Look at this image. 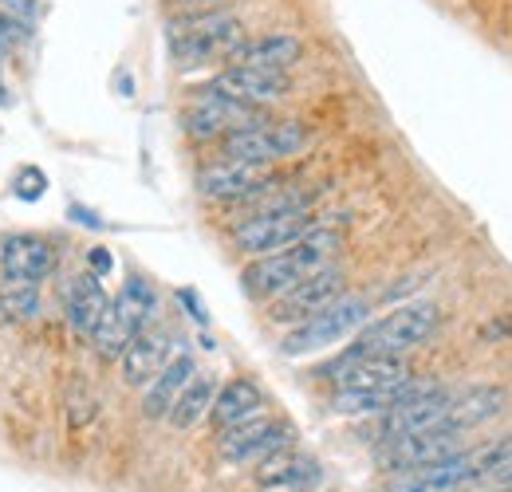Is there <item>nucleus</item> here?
<instances>
[{
	"label": "nucleus",
	"instance_id": "7",
	"mask_svg": "<svg viewBox=\"0 0 512 492\" xmlns=\"http://www.w3.org/2000/svg\"><path fill=\"white\" fill-rule=\"evenodd\" d=\"M316 213L312 205H292V209H256L249 213L237 229H233V245L245 256H268L280 248L296 245L300 237H308L316 229Z\"/></svg>",
	"mask_w": 512,
	"mask_h": 492
},
{
	"label": "nucleus",
	"instance_id": "27",
	"mask_svg": "<svg viewBox=\"0 0 512 492\" xmlns=\"http://www.w3.org/2000/svg\"><path fill=\"white\" fill-rule=\"evenodd\" d=\"M0 315L8 319H36L40 315V284L0 276Z\"/></svg>",
	"mask_w": 512,
	"mask_h": 492
},
{
	"label": "nucleus",
	"instance_id": "34",
	"mask_svg": "<svg viewBox=\"0 0 512 492\" xmlns=\"http://www.w3.org/2000/svg\"><path fill=\"white\" fill-rule=\"evenodd\" d=\"M0 99H4V91H0Z\"/></svg>",
	"mask_w": 512,
	"mask_h": 492
},
{
	"label": "nucleus",
	"instance_id": "1",
	"mask_svg": "<svg viewBox=\"0 0 512 492\" xmlns=\"http://www.w3.org/2000/svg\"><path fill=\"white\" fill-rule=\"evenodd\" d=\"M339 252H343V233L339 229H327V225H316L296 245L280 248V252H268V256H253L245 264V272H241V284H245V292L253 300H276L288 288H296L300 280H308L320 268L335 264Z\"/></svg>",
	"mask_w": 512,
	"mask_h": 492
},
{
	"label": "nucleus",
	"instance_id": "11",
	"mask_svg": "<svg viewBox=\"0 0 512 492\" xmlns=\"http://www.w3.org/2000/svg\"><path fill=\"white\" fill-rule=\"evenodd\" d=\"M276 185L272 178V166H260V162H241V158H217L209 166H201L197 174V193L205 201H245L260 189Z\"/></svg>",
	"mask_w": 512,
	"mask_h": 492
},
{
	"label": "nucleus",
	"instance_id": "12",
	"mask_svg": "<svg viewBox=\"0 0 512 492\" xmlns=\"http://www.w3.org/2000/svg\"><path fill=\"white\" fill-rule=\"evenodd\" d=\"M323 374L335 382V390H383L414 382L406 355H343L331 367H323Z\"/></svg>",
	"mask_w": 512,
	"mask_h": 492
},
{
	"label": "nucleus",
	"instance_id": "21",
	"mask_svg": "<svg viewBox=\"0 0 512 492\" xmlns=\"http://www.w3.org/2000/svg\"><path fill=\"white\" fill-rule=\"evenodd\" d=\"M107 292H103V280L95 276V272H79V276H71L64 288V315H67V327L75 331V335H87L91 339V331H95V323H99V315L107 311Z\"/></svg>",
	"mask_w": 512,
	"mask_h": 492
},
{
	"label": "nucleus",
	"instance_id": "15",
	"mask_svg": "<svg viewBox=\"0 0 512 492\" xmlns=\"http://www.w3.org/2000/svg\"><path fill=\"white\" fill-rule=\"evenodd\" d=\"M457 449H461V433L457 430L410 433V437L383 441V465L390 473H398V469H418V465L446 461L449 453H457Z\"/></svg>",
	"mask_w": 512,
	"mask_h": 492
},
{
	"label": "nucleus",
	"instance_id": "23",
	"mask_svg": "<svg viewBox=\"0 0 512 492\" xmlns=\"http://www.w3.org/2000/svg\"><path fill=\"white\" fill-rule=\"evenodd\" d=\"M256 414H264V390L253 378H229L213 398L209 422H213V430H229V426L256 418Z\"/></svg>",
	"mask_w": 512,
	"mask_h": 492
},
{
	"label": "nucleus",
	"instance_id": "20",
	"mask_svg": "<svg viewBox=\"0 0 512 492\" xmlns=\"http://www.w3.org/2000/svg\"><path fill=\"white\" fill-rule=\"evenodd\" d=\"M505 406H509V390L505 386H465V390H453L446 430H457V433L477 430V426L501 418Z\"/></svg>",
	"mask_w": 512,
	"mask_h": 492
},
{
	"label": "nucleus",
	"instance_id": "2",
	"mask_svg": "<svg viewBox=\"0 0 512 492\" xmlns=\"http://www.w3.org/2000/svg\"><path fill=\"white\" fill-rule=\"evenodd\" d=\"M512 457V437H497L473 449H457L446 461L418 465V469H398L390 477L386 492H453L477 481H493V473Z\"/></svg>",
	"mask_w": 512,
	"mask_h": 492
},
{
	"label": "nucleus",
	"instance_id": "8",
	"mask_svg": "<svg viewBox=\"0 0 512 492\" xmlns=\"http://www.w3.org/2000/svg\"><path fill=\"white\" fill-rule=\"evenodd\" d=\"M256 119H264L260 107L237 103L225 91L205 83V87L190 91V103L182 111V130L190 134L193 142H221L229 130H241V126L256 123Z\"/></svg>",
	"mask_w": 512,
	"mask_h": 492
},
{
	"label": "nucleus",
	"instance_id": "16",
	"mask_svg": "<svg viewBox=\"0 0 512 492\" xmlns=\"http://www.w3.org/2000/svg\"><path fill=\"white\" fill-rule=\"evenodd\" d=\"M56 272V248L36 233H12L0 241V276L44 284Z\"/></svg>",
	"mask_w": 512,
	"mask_h": 492
},
{
	"label": "nucleus",
	"instance_id": "9",
	"mask_svg": "<svg viewBox=\"0 0 512 492\" xmlns=\"http://www.w3.org/2000/svg\"><path fill=\"white\" fill-rule=\"evenodd\" d=\"M292 441H296V430L288 422L256 414V418H245L229 430H217V453L233 465H260L264 457L288 449Z\"/></svg>",
	"mask_w": 512,
	"mask_h": 492
},
{
	"label": "nucleus",
	"instance_id": "32",
	"mask_svg": "<svg viewBox=\"0 0 512 492\" xmlns=\"http://www.w3.org/2000/svg\"><path fill=\"white\" fill-rule=\"evenodd\" d=\"M493 485H512V457L497 469V473H493Z\"/></svg>",
	"mask_w": 512,
	"mask_h": 492
},
{
	"label": "nucleus",
	"instance_id": "25",
	"mask_svg": "<svg viewBox=\"0 0 512 492\" xmlns=\"http://www.w3.org/2000/svg\"><path fill=\"white\" fill-rule=\"evenodd\" d=\"M111 308L119 311V319L127 323L134 335H142V331L150 327L154 311H158V292H154V284H150V280L130 276L127 284L119 288V296L111 300Z\"/></svg>",
	"mask_w": 512,
	"mask_h": 492
},
{
	"label": "nucleus",
	"instance_id": "24",
	"mask_svg": "<svg viewBox=\"0 0 512 492\" xmlns=\"http://www.w3.org/2000/svg\"><path fill=\"white\" fill-rule=\"evenodd\" d=\"M422 382H402V386H383V390H335L331 398V414L339 418H371V414H386L398 402H406L410 394H418Z\"/></svg>",
	"mask_w": 512,
	"mask_h": 492
},
{
	"label": "nucleus",
	"instance_id": "35",
	"mask_svg": "<svg viewBox=\"0 0 512 492\" xmlns=\"http://www.w3.org/2000/svg\"><path fill=\"white\" fill-rule=\"evenodd\" d=\"M0 56H4V52H0Z\"/></svg>",
	"mask_w": 512,
	"mask_h": 492
},
{
	"label": "nucleus",
	"instance_id": "14",
	"mask_svg": "<svg viewBox=\"0 0 512 492\" xmlns=\"http://www.w3.org/2000/svg\"><path fill=\"white\" fill-rule=\"evenodd\" d=\"M209 87H217V91H225L229 99H237V103H249V107H272V103H280L288 91H292V79H288V71H260V67H225V71H217L213 79H209Z\"/></svg>",
	"mask_w": 512,
	"mask_h": 492
},
{
	"label": "nucleus",
	"instance_id": "4",
	"mask_svg": "<svg viewBox=\"0 0 512 492\" xmlns=\"http://www.w3.org/2000/svg\"><path fill=\"white\" fill-rule=\"evenodd\" d=\"M438 323L442 311L434 304H402L375 323H363L347 355H410L438 331Z\"/></svg>",
	"mask_w": 512,
	"mask_h": 492
},
{
	"label": "nucleus",
	"instance_id": "3",
	"mask_svg": "<svg viewBox=\"0 0 512 492\" xmlns=\"http://www.w3.org/2000/svg\"><path fill=\"white\" fill-rule=\"evenodd\" d=\"M241 40H245V24L225 8L182 12L178 20H170V60L182 71L205 67V63H229Z\"/></svg>",
	"mask_w": 512,
	"mask_h": 492
},
{
	"label": "nucleus",
	"instance_id": "22",
	"mask_svg": "<svg viewBox=\"0 0 512 492\" xmlns=\"http://www.w3.org/2000/svg\"><path fill=\"white\" fill-rule=\"evenodd\" d=\"M193 374H197V363H193L190 351H178L166 367L158 370V378L146 386V398H142V414L146 418H170V410H174V402L182 398V390L193 382Z\"/></svg>",
	"mask_w": 512,
	"mask_h": 492
},
{
	"label": "nucleus",
	"instance_id": "31",
	"mask_svg": "<svg viewBox=\"0 0 512 492\" xmlns=\"http://www.w3.org/2000/svg\"><path fill=\"white\" fill-rule=\"evenodd\" d=\"M178 300H182V304L190 308V319H193V323H205V319H209V315H205V304H201V300L193 296L190 288H186V292H178Z\"/></svg>",
	"mask_w": 512,
	"mask_h": 492
},
{
	"label": "nucleus",
	"instance_id": "19",
	"mask_svg": "<svg viewBox=\"0 0 512 492\" xmlns=\"http://www.w3.org/2000/svg\"><path fill=\"white\" fill-rule=\"evenodd\" d=\"M304 44L292 32H264V36H245L237 52L229 56L233 67H260V71H292L300 63Z\"/></svg>",
	"mask_w": 512,
	"mask_h": 492
},
{
	"label": "nucleus",
	"instance_id": "30",
	"mask_svg": "<svg viewBox=\"0 0 512 492\" xmlns=\"http://www.w3.org/2000/svg\"><path fill=\"white\" fill-rule=\"evenodd\" d=\"M87 264H91L87 272H95L99 280H103V276H107V272L115 268V260H111V252H107V248H91V256H87Z\"/></svg>",
	"mask_w": 512,
	"mask_h": 492
},
{
	"label": "nucleus",
	"instance_id": "29",
	"mask_svg": "<svg viewBox=\"0 0 512 492\" xmlns=\"http://www.w3.org/2000/svg\"><path fill=\"white\" fill-rule=\"evenodd\" d=\"M0 12H8V16H16V20H24V24H32L36 0H0Z\"/></svg>",
	"mask_w": 512,
	"mask_h": 492
},
{
	"label": "nucleus",
	"instance_id": "26",
	"mask_svg": "<svg viewBox=\"0 0 512 492\" xmlns=\"http://www.w3.org/2000/svg\"><path fill=\"white\" fill-rule=\"evenodd\" d=\"M217 378L213 374H193V382L182 390V398L174 402V410H170V426L174 430H193V426H201L205 418H209V410H213V398H217Z\"/></svg>",
	"mask_w": 512,
	"mask_h": 492
},
{
	"label": "nucleus",
	"instance_id": "5",
	"mask_svg": "<svg viewBox=\"0 0 512 492\" xmlns=\"http://www.w3.org/2000/svg\"><path fill=\"white\" fill-rule=\"evenodd\" d=\"M363 323H371V300H363V296H339L331 308L316 311L312 319L288 327V335L280 339V355L300 359V355L327 351V347H335L339 339L355 335Z\"/></svg>",
	"mask_w": 512,
	"mask_h": 492
},
{
	"label": "nucleus",
	"instance_id": "17",
	"mask_svg": "<svg viewBox=\"0 0 512 492\" xmlns=\"http://www.w3.org/2000/svg\"><path fill=\"white\" fill-rule=\"evenodd\" d=\"M323 481V469L316 457L300 453V449H280L272 457H264L256 465V485L260 489H280V492H308Z\"/></svg>",
	"mask_w": 512,
	"mask_h": 492
},
{
	"label": "nucleus",
	"instance_id": "18",
	"mask_svg": "<svg viewBox=\"0 0 512 492\" xmlns=\"http://www.w3.org/2000/svg\"><path fill=\"white\" fill-rule=\"evenodd\" d=\"M174 335L170 331H162V327H146L142 335H134V343H130L127 351H123V382H127L130 390H138V386H150L154 378H158V370L166 367L170 359H174Z\"/></svg>",
	"mask_w": 512,
	"mask_h": 492
},
{
	"label": "nucleus",
	"instance_id": "13",
	"mask_svg": "<svg viewBox=\"0 0 512 492\" xmlns=\"http://www.w3.org/2000/svg\"><path fill=\"white\" fill-rule=\"evenodd\" d=\"M449 402H453V390H446V386H422L418 394H410L394 410L379 414L383 418V426H379L383 441L410 437V433H426V430H446Z\"/></svg>",
	"mask_w": 512,
	"mask_h": 492
},
{
	"label": "nucleus",
	"instance_id": "6",
	"mask_svg": "<svg viewBox=\"0 0 512 492\" xmlns=\"http://www.w3.org/2000/svg\"><path fill=\"white\" fill-rule=\"evenodd\" d=\"M308 126L296 119H256V123L229 130L221 138V158H241V162H260V166H276L284 158H296L308 146Z\"/></svg>",
	"mask_w": 512,
	"mask_h": 492
},
{
	"label": "nucleus",
	"instance_id": "10",
	"mask_svg": "<svg viewBox=\"0 0 512 492\" xmlns=\"http://www.w3.org/2000/svg\"><path fill=\"white\" fill-rule=\"evenodd\" d=\"M339 296H347V272L339 264H327L316 276H308L296 288H288L284 296L268 300V319L280 323V327H296V323L312 319L316 311L331 308Z\"/></svg>",
	"mask_w": 512,
	"mask_h": 492
},
{
	"label": "nucleus",
	"instance_id": "33",
	"mask_svg": "<svg viewBox=\"0 0 512 492\" xmlns=\"http://www.w3.org/2000/svg\"><path fill=\"white\" fill-rule=\"evenodd\" d=\"M260 492H280V489H260Z\"/></svg>",
	"mask_w": 512,
	"mask_h": 492
},
{
	"label": "nucleus",
	"instance_id": "28",
	"mask_svg": "<svg viewBox=\"0 0 512 492\" xmlns=\"http://www.w3.org/2000/svg\"><path fill=\"white\" fill-rule=\"evenodd\" d=\"M28 28H32V24H24V20H16V16L0 12V52L20 48V44L28 40Z\"/></svg>",
	"mask_w": 512,
	"mask_h": 492
}]
</instances>
